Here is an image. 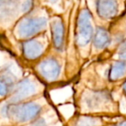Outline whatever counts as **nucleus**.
Returning a JSON list of instances; mask_svg holds the SVG:
<instances>
[{"label": "nucleus", "instance_id": "1", "mask_svg": "<svg viewBox=\"0 0 126 126\" xmlns=\"http://www.w3.org/2000/svg\"><path fill=\"white\" fill-rule=\"evenodd\" d=\"M42 107L33 101L9 103L3 105L0 113L3 117L16 123H26L34 121L40 115Z\"/></svg>", "mask_w": 126, "mask_h": 126}, {"label": "nucleus", "instance_id": "2", "mask_svg": "<svg viewBox=\"0 0 126 126\" xmlns=\"http://www.w3.org/2000/svg\"><path fill=\"white\" fill-rule=\"evenodd\" d=\"M47 19L45 16H27L22 18L16 27V34L20 38L30 39L45 30Z\"/></svg>", "mask_w": 126, "mask_h": 126}, {"label": "nucleus", "instance_id": "3", "mask_svg": "<svg viewBox=\"0 0 126 126\" xmlns=\"http://www.w3.org/2000/svg\"><path fill=\"white\" fill-rule=\"evenodd\" d=\"M94 35L92 14L87 9L80 11L76 26V42L79 47H86L91 42Z\"/></svg>", "mask_w": 126, "mask_h": 126}, {"label": "nucleus", "instance_id": "4", "mask_svg": "<svg viewBox=\"0 0 126 126\" xmlns=\"http://www.w3.org/2000/svg\"><path fill=\"white\" fill-rule=\"evenodd\" d=\"M36 91V84L30 78H23L16 83L12 93H11V97L9 102L11 103L23 102L25 99L35 94Z\"/></svg>", "mask_w": 126, "mask_h": 126}, {"label": "nucleus", "instance_id": "5", "mask_svg": "<svg viewBox=\"0 0 126 126\" xmlns=\"http://www.w3.org/2000/svg\"><path fill=\"white\" fill-rule=\"evenodd\" d=\"M40 75L47 81H54L61 74V65L54 57H48L42 60L37 66Z\"/></svg>", "mask_w": 126, "mask_h": 126}, {"label": "nucleus", "instance_id": "6", "mask_svg": "<svg viewBox=\"0 0 126 126\" xmlns=\"http://www.w3.org/2000/svg\"><path fill=\"white\" fill-rule=\"evenodd\" d=\"M23 55L28 60H36L43 54L45 50V43L42 39H27L22 45Z\"/></svg>", "mask_w": 126, "mask_h": 126}, {"label": "nucleus", "instance_id": "7", "mask_svg": "<svg viewBox=\"0 0 126 126\" xmlns=\"http://www.w3.org/2000/svg\"><path fill=\"white\" fill-rule=\"evenodd\" d=\"M97 14L102 19H112L118 13L119 4L117 0H96Z\"/></svg>", "mask_w": 126, "mask_h": 126}, {"label": "nucleus", "instance_id": "8", "mask_svg": "<svg viewBox=\"0 0 126 126\" xmlns=\"http://www.w3.org/2000/svg\"><path fill=\"white\" fill-rule=\"evenodd\" d=\"M51 34L54 47L57 51H61L64 48L65 43V29L61 17L56 16L51 21Z\"/></svg>", "mask_w": 126, "mask_h": 126}, {"label": "nucleus", "instance_id": "9", "mask_svg": "<svg viewBox=\"0 0 126 126\" xmlns=\"http://www.w3.org/2000/svg\"><path fill=\"white\" fill-rule=\"evenodd\" d=\"M16 83V77L11 67H5L0 71V97L11 94Z\"/></svg>", "mask_w": 126, "mask_h": 126}, {"label": "nucleus", "instance_id": "10", "mask_svg": "<svg viewBox=\"0 0 126 126\" xmlns=\"http://www.w3.org/2000/svg\"><path fill=\"white\" fill-rule=\"evenodd\" d=\"M20 10V0H0V21H9Z\"/></svg>", "mask_w": 126, "mask_h": 126}, {"label": "nucleus", "instance_id": "11", "mask_svg": "<svg viewBox=\"0 0 126 126\" xmlns=\"http://www.w3.org/2000/svg\"><path fill=\"white\" fill-rule=\"evenodd\" d=\"M110 42L111 37L108 30L103 27H98L94 31L93 38V43L95 48L98 50L105 49L110 45Z\"/></svg>", "mask_w": 126, "mask_h": 126}, {"label": "nucleus", "instance_id": "12", "mask_svg": "<svg viewBox=\"0 0 126 126\" xmlns=\"http://www.w3.org/2000/svg\"><path fill=\"white\" fill-rule=\"evenodd\" d=\"M126 76V61H117L110 66L107 77L110 81H117Z\"/></svg>", "mask_w": 126, "mask_h": 126}, {"label": "nucleus", "instance_id": "13", "mask_svg": "<svg viewBox=\"0 0 126 126\" xmlns=\"http://www.w3.org/2000/svg\"><path fill=\"white\" fill-rule=\"evenodd\" d=\"M110 94L107 92H95L87 97L86 105L91 109L98 108L101 106L102 104L110 101Z\"/></svg>", "mask_w": 126, "mask_h": 126}, {"label": "nucleus", "instance_id": "14", "mask_svg": "<svg viewBox=\"0 0 126 126\" xmlns=\"http://www.w3.org/2000/svg\"><path fill=\"white\" fill-rule=\"evenodd\" d=\"M101 124V121L98 117H81L76 120L74 126H98Z\"/></svg>", "mask_w": 126, "mask_h": 126}, {"label": "nucleus", "instance_id": "15", "mask_svg": "<svg viewBox=\"0 0 126 126\" xmlns=\"http://www.w3.org/2000/svg\"><path fill=\"white\" fill-rule=\"evenodd\" d=\"M34 0H24L21 4V11L23 13H29L33 10Z\"/></svg>", "mask_w": 126, "mask_h": 126}, {"label": "nucleus", "instance_id": "16", "mask_svg": "<svg viewBox=\"0 0 126 126\" xmlns=\"http://www.w3.org/2000/svg\"><path fill=\"white\" fill-rule=\"evenodd\" d=\"M117 54H118L119 59L122 61H126V39L119 43Z\"/></svg>", "mask_w": 126, "mask_h": 126}, {"label": "nucleus", "instance_id": "17", "mask_svg": "<svg viewBox=\"0 0 126 126\" xmlns=\"http://www.w3.org/2000/svg\"><path fill=\"white\" fill-rule=\"evenodd\" d=\"M30 126H48L47 123L43 117H37L34 121H32V124Z\"/></svg>", "mask_w": 126, "mask_h": 126}, {"label": "nucleus", "instance_id": "18", "mask_svg": "<svg viewBox=\"0 0 126 126\" xmlns=\"http://www.w3.org/2000/svg\"><path fill=\"white\" fill-rule=\"evenodd\" d=\"M112 126H126V120L121 121V122H118L117 124H113Z\"/></svg>", "mask_w": 126, "mask_h": 126}, {"label": "nucleus", "instance_id": "19", "mask_svg": "<svg viewBox=\"0 0 126 126\" xmlns=\"http://www.w3.org/2000/svg\"><path fill=\"white\" fill-rule=\"evenodd\" d=\"M122 89H123V92H124V93H125V95H126V79L124 80V82L123 83V85H122Z\"/></svg>", "mask_w": 126, "mask_h": 126}, {"label": "nucleus", "instance_id": "20", "mask_svg": "<svg viewBox=\"0 0 126 126\" xmlns=\"http://www.w3.org/2000/svg\"><path fill=\"white\" fill-rule=\"evenodd\" d=\"M49 1H50V2H52V3H54V2H56L57 0H49Z\"/></svg>", "mask_w": 126, "mask_h": 126}]
</instances>
